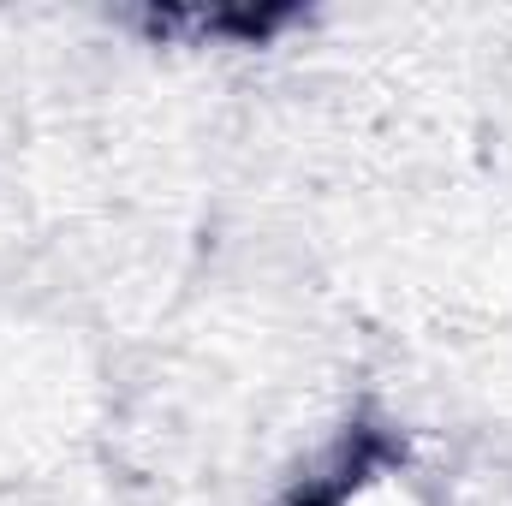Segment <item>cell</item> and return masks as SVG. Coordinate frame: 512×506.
<instances>
[{"instance_id":"cell-1","label":"cell","mask_w":512,"mask_h":506,"mask_svg":"<svg viewBox=\"0 0 512 506\" xmlns=\"http://www.w3.org/2000/svg\"><path fill=\"white\" fill-rule=\"evenodd\" d=\"M292 506H423L417 483L405 477V465L393 459V447L364 435L340 453V465L328 477H310Z\"/></svg>"}]
</instances>
